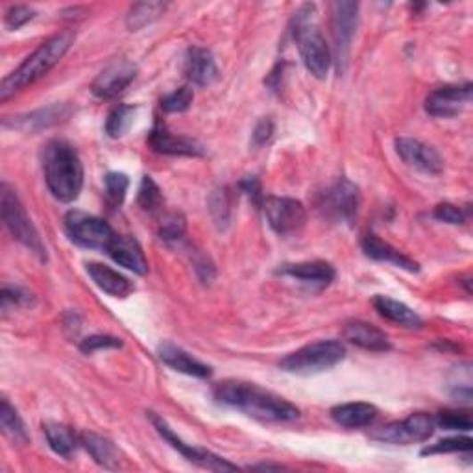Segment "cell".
I'll list each match as a JSON object with an SVG mask.
<instances>
[{
	"label": "cell",
	"mask_w": 473,
	"mask_h": 473,
	"mask_svg": "<svg viewBox=\"0 0 473 473\" xmlns=\"http://www.w3.org/2000/svg\"><path fill=\"white\" fill-rule=\"evenodd\" d=\"M213 396L218 404L263 421H292L300 416V409L287 402L285 397L254 383L222 381L215 387Z\"/></svg>",
	"instance_id": "6da1fadb"
},
{
	"label": "cell",
	"mask_w": 473,
	"mask_h": 473,
	"mask_svg": "<svg viewBox=\"0 0 473 473\" xmlns=\"http://www.w3.org/2000/svg\"><path fill=\"white\" fill-rule=\"evenodd\" d=\"M45 180L60 202L77 200L84 187V165L70 143L54 139L46 144L43 154Z\"/></svg>",
	"instance_id": "7a4b0ae2"
},
{
	"label": "cell",
	"mask_w": 473,
	"mask_h": 473,
	"mask_svg": "<svg viewBox=\"0 0 473 473\" xmlns=\"http://www.w3.org/2000/svg\"><path fill=\"white\" fill-rule=\"evenodd\" d=\"M72 41L74 34L70 30L46 39L30 58H27V61L3 82V86H0V101L6 102L12 94L45 77V74L53 67H56L60 60L67 54Z\"/></svg>",
	"instance_id": "3957f363"
},
{
	"label": "cell",
	"mask_w": 473,
	"mask_h": 473,
	"mask_svg": "<svg viewBox=\"0 0 473 473\" xmlns=\"http://www.w3.org/2000/svg\"><path fill=\"white\" fill-rule=\"evenodd\" d=\"M294 39L306 69L314 78H326L331 67V53L314 22V6L306 4L298 10L294 19Z\"/></svg>",
	"instance_id": "277c9868"
},
{
	"label": "cell",
	"mask_w": 473,
	"mask_h": 473,
	"mask_svg": "<svg viewBox=\"0 0 473 473\" xmlns=\"http://www.w3.org/2000/svg\"><path fill=\"white\" fill-rule=\"evenodd\" d=\"M344 357L346 347L342 342L318 340L287 355L280 363V368L289 373H298V376H311V373H320L337 366Z\"/></svg>",
	"instance_id": "5b68a950"
},
{
	"label": "cell",
	"mask_w": 473,
	"mask_h": 473,
	"mask_svg": "<svg viewBox=\"0 0 473 473\" xmlns=\"http://www.w3.org/2000/svg\"><path fill=\"white\" fill-rule=\"evenodd\" d=\"M0 206H3V218L10 233L29 248L30 252L39 256L41 259H46V250L41 242V237L37 230L34 228L32 220L29 218L27 211H24L17 194L4 183L0 189Z\"/></svg>",
	"instance_id": "8992f818"
},
{
	"label": "cell",
	"mask_w": 473,
	"mask_h": 473,
	"mask_svg": "<svg viewBox=\"0 0 473 473\" xmlns=\"http://www.w3.org/2000/svg\"><path fill=\"white\" fill-rule=\"evenodd\" d=\"M65 230L72 242L93 250H108L110 242L117 235L110 224L84 211H69L65 216Z\"/></svg>",
	"instance_id": "52a82bcc"
},
{
	"label": "cell",
	"mask_w": 473,
	"mask_h": 473,
	"mask_svg": "<svg viewBox=\"0 0 473 473\" xmlns=\"http://www.w3.org/2000/svg\"><path fill=\"white\" fill-rule=\"evenodd\" d=\"M435 433V418L428 412H414L402 421H392L371 433V438L385 444L409 445L426 442Z\"/></svg>",
	"instance_id": "ba28073f"
},
{
	"label": "cell",
	"mask_w": 473,
	"mask_h": 473,
	"mask_svg": "<svg viewBox=\"0 0 473 473\" xmlns=\"http://www.w3.org/2000/svg\"><path fill=\"white\" fill-rule=\"evenodd\" d=\"M265 215L270 228L281 237L298 235L307 222V211L302 202L294 198L270 196L265 200Z\"/></svg>",
	"instance_id": "9c48e42d"
},
{
	"label": "cell",
	"mask_w": 473,
	"mask_h": 473,
	"mask_svg": "<svg viewBox=\"0 0 473 473\" xmlns=\"http://www.w3.org/2000/svg\"><path fill=\"white\" fill-rule=\"evenodd\" d=\"M359 4L357 3H333L331 4V29H333V41H335V61L338 70L344 72L347 65V54H350L352 39L357 29L359 19Z\"/></svg>",
	"instance_id": "30bf717a"
},
{
	"label": "cell",
	"mask_w": 473,
	"mask_h": 473,
	"mask_svg": "<svg viewBox=\"0 0 473 473\" xmlns=\"http://www.w3.org/2000/svg\"><path fill=\"white\" fill-rule=\"evenodd\" d=\"M361 204V194L357 185L350 180L340 178L326 194H323L322 209L335 222L352 224L357 216Z\"/></svg>",
	"instance_id": "8fae6325"
},
{
	"label": "cell",
	"mask_w": 473,
	"mask_h": 473,
	"mask_svg": "<svg viewBox=\"0 0 473 473\" xmlns=\"http://www.w3.org/2000/svg\"><path fill=\"white\" fill-rule=\"evenodd\" d=\"M151 418H152V423L154 428L158 429V433L174 447V450H178L189 462H194L198 466H202L206 469H213V471H232V469H237L235 464L224 461L222 457L211 453V452H206V450H200V447H194V445H189L185 444L182 438H178L176 435H174V431L167 426L165 420L156 416L154 412H151Z\"/></svg>",
	"instance_id": "7c38bea8"
},
{
	"label": "cell",
	"mask_w": 473,
	"mask_h": 473,
	"mask_svg": "<svg viewBox=\"0 0 473 473\" xmlns=\"http://www.w3.org/2000/svg\"><path fill=\"white\" fill-rule=\"evenodd\" d=\"M137 77V67L128 60L111 61L96 80L93 82V93L98 98H115L126 89Z\"/></svg>",
	"instance_id": "4fadbf2b"
},
{
	"label": "cell",
	"mask_w": 473,
	"mask_h": 473,
	"mask_svg": "<svg viewBox=\"0 0 473 473\" xmlns=\"http://www.w3.org/2000/svg\"><path fill=\"white\" fill-rule=\"evenodd\" d=\"M471 101V86H445L435 89L426 101V110L433 117L450 118L459 115Z\"/></svg>",
	"instance_id": "5bb4252c"
},
{
	"label": "cell",
	"mask_w": 473,
	"mask_h": 473,
	"mask_svg": "<svg viewBox=\"0 0 473 473\" xmlns=\"http://www.w3.org/2000/svg\"><path fill=\"white\" fill-rule=\"evenodd\" d=\"M396 152L409 165L428 174H440L444 168V159L433 146L418 139L402 137L396 141Z\"/></svg>",
	"instance_id": "9a60e30c"
},
{
	"label": "cell",
	"mask_w": 473,
	"mask_h": 473,
	"mask_svg": "<svg viewBox=\"0 0 473 473\" xmlns=\"http://www.w3.org/2000/svg\"><path fill=\"white\" fill-rule=\"evenodd\" d=\"M151 143L152 151L159 152V154H170V156H202L204 154V146L189 137H182V135H174L170 134L165 124H161V120L156 122L154 130L151 132Z\"/></svg>",
	"instance_id": "2e32d148"
},
{
	"label": "cell",
	"mask_w": 473,
	"mask_h": 473,
	"mask_svg": "<svg viewBox=\"0 0 473 473\" xmlns=\"http://www.w3.org/2000/svg\"><path fill=\"white\" fill-rule=\"evenodd\" d=\"M106 252L117 265L139 273V276H144L148 272V261L144 257L143 248L134 237L115 235Z\"/></svg>",
	"instance_id": "e0dca14e"
},
{
	"label": "cell",
	"mask_w": 473,
	"mask_h": 473,
	"mask_svg": "<svg viewBox=\"0 0 473 473\" xmlns=\"http://www.w3.org/2000/svg\"><path fill=\"white\" fill-rule=\"evenodd\" d=\"M185 74L194 86H209L216 80L218 69L213 54L208 48L192 46L185 58Z\"/></svg>",
	"instance_id": "ac0fdd59"
},
{
	"label": "cell",
	"mask_w": 473,
	"mask_h": 473,
	"mask_svg": "<svg viewBox=\"0 0 473 473\" xmlns=\"http://www.w3.org/2000/svg\"><path fill=\"white\" fill-rule=\"evenodd\" d=\"M363 250H364V254L368 257L376 259V261L394 265V266L404 268L407 272H418L420 270L416 261H412L409 256H405L404 252L397 250V248H394L392 244L381 241L378 235H373V233H368L363 239Z\"/></svg>",
	"instance_id": "d6986e66"
},
{
	"label": "cell",
	"mask_w": 473,
	"mask_h": 473,
	"mask_svg": "<svg viewBox=\"0 0 473 473\" xmlns=\"http://www.w3.org/2000/svg\"><path fill=\"white\" fill-rule=\"evenodd\" d=\"M344 338L368 352H388L392 347L388 337L368 322L347 323L344 328Z\"/></svg>",
	"instance_id": "ffe728a7"
},
{
	"label": "cell",
	"mask_w": 473,
	"mask_h": 473,
	"mask_svg": "<svg viewBox=\"0 0 473 473\" xmlns=\"http://www.w3.org/2000/svg\"><path fill=\"white\" fill-rule=\"evenodd\" d=\"M159 359L172 370L187 373V376H192V378L206 379L213 373L208 364L200 363L192 355H189L185 350H182V347L168 344V342L159 346Z\"/></svg>",
	"instance_id": "44dd1931"
},
{
	"label": "cell",
	"mask_w": 473,
	"mask_h": 473,
	"mask_svg": "<svg viewBox=\"0 0 473 473\" xmlns=\"http://www.w3.org/2000/svg\"><path fill=\"white\" fill-rule=\"evenodd\" d=\"M87 273L91 276V280L94 281V285L104 290L106 294L113 296V298H126L134 292V285L128 278H124L122 273H118L117 270L101 265V263H89L87 265Z\"/></svg>",
	"instance_id": "7402d4cb"
},
{
	"label": "cell",
	"mask_w": 473,
	"mask_h": 473,
	"mask_svg": "<svg viewBox=\"0 0 473 473\" xmlns=\"http://www.w3.org/2000/svg\"><path fill=\"white\" fill-rule=\"evenodd\" d=\"M283 276L300 280L306 283L314 285H330L335 280V268L326 261H306V263H292L285 265L280 270Z\"/></svg>",
	"instance_id": "603a6c76"
},
{
	"label": "cell",
	"mask_w": 473,
	"mask_h": 473,
	"mask_svg": "<svg viewBox=\"0 0 473 473\" xmlns=\"http://www.w3.org/2000/svg\"><path fill=\"white\" fill-rule=\"evenodd\" d=\"M379 411L378 407H373L370 404H344L338 405L331 411L333 420L338 423V426L346 428V429H359V428H366L370 423L378 418Z\"/></svg>",
	"instance_id": "cb8c5ba5"
},
{
	"label": "cell",
	"mask_w": 473,
	"mask_h": 473,
	"mask_svg": "<svg viewBox=\"0 0 473 473\" xmlns=\"http://www.w3.org/2000/svg\"><path fill=\"white\" fill-rule=\"evenodd\" d=\"M373 307H376V311L383 318L397 323V326L411 328V330L423 326V320L409 306L397 302V300H392V298H388V296L373 298Z\"/></svg>",
	"instance_id": "d4e9b609"
},
{
	"label": "cell",
	"mask_w": 473,
	"mask_h": 473,
	"mask_svg": "<svg viewBox=\"0 0 473 473\" xmlns=\"http://www.w3.org/2000/svg\"><path fill=\"white\" fill-rule=\"evenodd\" d=\"M80 444L86 447L87 453L108 469H115L118 466V450L111 440L96 435V433H82Z\"/></svg>",
	"instance_id": "484cf974"
},
{
	"label": "cell",
	"mask_w": 473,
	"mask_h": 473,
	"mask_svg": "<svg viewBox=\"0 0 473 473\" xmlns=\"http://www.w3.org/2000/svg\"><path fill=\"white\" fill-rule=\"evenodd\" d=\"M45 435H46L48 445L53 447V452L65 459H69L80 444V436L74 435L70 428L61 426V423H46Z\"/></svg>",
	"instance_id": "4316f807"
},
{
	"label": "cell",
	"mask_w": 473,
	"mask_h": 473,
	"mask_svg": "<svg viewBox=\"0 0 473 473\" xmlns=\"http://www.w3.org/2000/svg\"><path fill=\"white\" fill-rule=\"evenodd\" d=\"M67 113L69 110L65 106H53L46 110H39L27 117H17V120H13V128H19L24 132H36L46 126H53V124H58L63 117H67Z\"/></svg>",
	"instance_id": "83f0119b"
},
{
	"label": "cell",
	"mask_w": 473,
	"mask_h": 473,
	"mask_svg": "<svg viewBox=\"0 0 473 473\" xmlns=\"http://www.w3.org/2000/svg\"><path fill=\"white\" fill-rule=\"evenodd\" d=\"M0 426H3V433L12 438L15 444H27L29 442V433L20 416L17 411L10 405L8 400H3L0 405Z\"/></svg>",
	"instance_id": "f1b7e54d"
},
{
	"label": "cell",
	"mask_w": 473,
	"mask_h": 473,
	"mask_svg": "<svg viewBox=\"0 0 473 473\" xmlns=\"http://www.w3.org/2000/svg\"><path fill=\"white\" fill-rule=\"evenodd\" d=\"M167 10L165 3H139L135 6H132L126 24L130 30H141L144 29L146 24L154 22L156 19H159Z\"/></svg>",
	"instance_id": "f546056e"
},
{
	"label": "cell",
	"mask_w": 473,
	"mask_h": 473,
	"mask_svg": "<svg viewBox=\"0 0 473 473\" xmlns=\"http://www.w3.org/2000/svg\"><path fill=\"white\" fill-rule=\"evenodd\" d=\"M134 115H135V108L132 106H118L115 108L110 117H108V122H106V132L110 137H120L124 135V132H126L130 128V124L134 122Z\"/></svg>",
	"instance_id": "4dcf8cb0"
},
{
	"label": "cell",
	"mask_w": 473,
	"mask_h": 473,
	"mask_svg": "<svg viewBox=\"0 0 473 473\" xmlns=\"http://www.w3.org/2000/svg\"><path fill=\"white\" fill-rule=\"evenodd\" d=\"M161 204H163L161 189L151 176H144L139 187V206L148 213H156L161 208Z\"/></svg>",
	"instance_id": "1f68e13d"
},
{
	"label": "cell",
	"mask_w": 473,
	"mask_h": 473,
	"mask_svg": "<svg viewBox=\"0 0 473 473\" xmlns=\"http://www.w3.org/2000/svg\"><path fill=\"white\" fill-rule=\"evenodd\" d=\"M471 438L468 436H453V438H445L436 444L428 445L426 450H421V455H442V453H461L471 452Z\"/></svg>",
	"instance_id": "d6a6232c"
},
{
	"label": "cell",
	"mask_w": 473,
	"mask_h": 473,
	"mask_svg": "<svg viewBox=\"0 0 473 473\" xmlns=\"http://www.w3.org/2000/svg\"><path fill=\"white\" fill-rule=\"evenodd\" d=\"M192 98H194L192 89L189 86H185V87H180L174 93L167 94L161 101V108L167 113H182V111L189 110V106L192 104Z\"/></svg>",
	"instance_id": "836d02e7"
},
{
	"label": "cell",
	"mask_w": 473,
	"mask_h": 473,
	"mask_svg": "<svg viewBox=\"0 0 473 473\" xmlns=\"http://www.w3.org/2000/svg\"><path fill=\"white\" fill-rule=\"evenodd\" d=\"M435 423L440 428L450 431H469L471 429V416L466 411H442Z\"/></svg>",
	"instance_id": "e575fe53"
},
{
	"label": "cell",
	"mask_w": 473,
	"mask_h": 473,
	"mask_svg": "<svg viewBox=\"0 0 473 473\" xmlns=\"http://www.w3.org/2000/svg\"><path fill=\"white\" fill-rule=\"evenodd\" d=\"M104 182H106V192H108L110 202L113 206L122 204L124 196H126L128 185H130V180H128L126 174H122V172H110Z\"/></svg>",
	"instance_id": "d590c367"
},
{
	"label": "cell",
	"mask_w": 473,
	"mask_h": 473,
	"mask_svg": "<svg viewBox=\"0 0 473 473\" xmlns=\"http://www.w3.org/2000/svg\"><path fill=\"white\" fill-rule=\"evenodd\" d=\"M185 233V218L178 213H170L163 218L159 235L163 241H178Z\"/></svg>",
	"instance_id": "8d00e7d4"
},
{
	"label": "cell",
	"mask_w": 473,
	"mask_h": 473,
	"mask_svg": "<svg viewBox=\"0 0 473 473\" xmlns=\"http://www.w3.org/2000/svg\"><path fill=\"white\" fill-rule=\"evenodd\" d=\"M34 304V296L29 290H22L19 287H4L3 289V309L8 311L10 307H29Z\"/></svg>",
	"instance_id": "74e56055"
},
{
	"label": "cell",
	"mask_w": 473,
	"mask_h": 473,
	"mask_svg": "<svg viewBox=\"0 0 473 473\" xmlns=\"http://www.w3.org/2000/svg\"><path fill=\"white\" fill-rule=\"evenodd\" d=\"M211 213H213V218L216 220L218 226H222V224H228L230 220V200H228V191L222 189V191H215L213 196H211Z\"/></svg>",
	"instance_id": "f35d334b"
},
{
	"label": "cell",
	"mask_w": 473,
	"mask_h": 473,
	"mask_svg": "<svg viewBox=\"0 0 473 473\" xmlns=\"http://www.w3.org/2000/svg\"><path fill=\"white\" fill-rule=\"evenodd\" d=\"M122 342L117 337H110V335H93L86 340H82L80 344V350L84 354H94L98 350H110V347H120Z\"/></svg>",
	"instance_id": "ab89813d"
},
{
	"label": "cell",
	"mask_w": 473,
	"mask_h": 473,
	"mask_svg": "<svg viewBox=\"0 0 473 473\" xmlns=\"http://www.w3.org/2000/svg\"><path fill=\"white\" fill-rule=\"evenodd\" d=\"M34 17H36V12L29 6H12L6 13V27L10 30H17L24 27L29 20H32Z\"/></svg>",
	"instance_id": "60d3db41"
},
{
	"label": "cell",
	"mask_w": 473,
	"mask_h": 473,
	"mask_svg": "<svg viewBox=\"0 0 473 473\" xmlns=\"http://www.w3.org/2000/svg\"><path fill=\"white\" fill-rule=\"evenodd\" d=\"M435 218L445 224H453V226H459V224L466 222V216L462 213L461 208L453 206V204H440L435 208Z\"/></svg>",
	"instance_id": "b9f144b4"
},
{
	"label": "cell",
	"mask_w": 473,
	"mask_h": 473,
	"mask_svg": "<svg viewBox=\"0 0 473 473\" xmlns=\"http://www.w3.org/2000/svg\"><path fill=\"white\" fill-rule=\"evenodd\" d=\"M273 135V120L270 117H265L257 122V126L252 134V139H254V146H263L266 144Z\"/></svg>",
	"instance_id": "7bdbcfd3"
},
{
	"label": "cell",
	"mask_w": 473,
	"mask_h": 473,
	"mask_svg": "<svg viewBox=\"0 0 473 473\" xmlns=\"http://www.w3.org/2000/svg\"><path fill=\"white\" fill-rule=\"evenodd\" d=\"M241 187H242V191H244L248 196H252L254 200H259V196H261V185H259L257 178H246L244 182H241Z\"/></svg>",
	"instance_id": "ee69618b"
}]
</instances>
